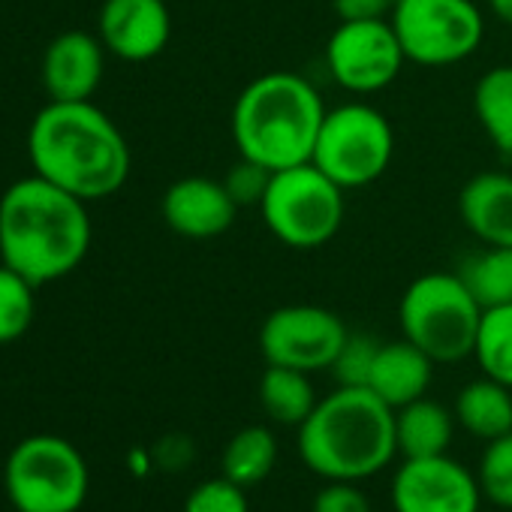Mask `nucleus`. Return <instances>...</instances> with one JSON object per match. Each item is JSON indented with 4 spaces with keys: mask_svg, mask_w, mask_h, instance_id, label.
I'll use <instances>...</instances> for the list:
<instances>
[{
    "mask_svg": "<svg viewBox=\"0 0 512 512\" xmlns=\"http://www.w3.org/2000/svg\"><path fill=\"white\" fill-rule=\"evenodd\" d=\"M91 238L88 202L37 172L0 196V263L34 287L73 275L85 263Z\"/></svg>",
    "mask_w": 512,
    "mask_h": 512,
    "instance_id": "1",
    "label": "nucleus"
},
{
    "mask_svg": "<svg viewBox=\"0 0 512 512\" xmlns=\"http://www.w3.org/2000/svg\"><path fill=\"white\" fill-rule=\"evenodd\" d=\"M28 157L37 175L85 202L115 196L133 166L121 127L91 100H49L31 121Z\"/></svg>",
    "mask_w": 512,
    "mask_h": 512,
    "instance_id": "2",
    "label": "nucleus"
},
{
    "mask_svg": "<svg viewBox=\"0 0 512 512\" xmlns=\"http://www.w3.org/2000/svg\"><path fill=\"white\" fill-rule=\"evenodd\" d=\"M320 91L299 73L275 70L250 79L232 103V142L238 157L272 172L311 163L326 121Z\"/></svg>",
    "mask_w": 512,
    "mask_h": 512,
    "instance_id": "3",
    "label": "nucleus"
},
{
    "mask_svg": "<svg viewBox=\"0 0 512 512\" xmlns=\"http://www.w3.org/2000/svg\"><path fill=\"white\" fill-rule=\"evenodd\" d=\"M299 455L323 479H371L398 455L395 410L368 386H338L299 425Z\"/></svg>",
    "mask_w": 512,
    "mask_h": 512,
    "instance_id": "4",
    "label": "nucleus"
},
{
    "mask_svg": "<svg viewBox=\"0 0 512 512\" xmlns=\"http://www.w3.org/2000/svg\"><path fill=\"white\" fill-rule=\"evenodd\" d=\"M482 305L458 272H428L410 281L398 302L401 338L428 353L437 365H455L473 356Z\"/></svg>",
    "mask_w": 512,
    "mask_h": 512,
    "instance_id": "5",
    "label": "nucleus"
},
{
    "mask_svg": "<svg viewBox=\"0 0 512 512\" xmlns=\"http://www.w3.org/2000/svg\"><path fill=\"white\" fill-rule=\"evenodd\" d=\"M344 187L335 184L317 163H299L272 175L260 205L266 229L293 250H317L329 244L347 214Z\"/></svg>",
    "mask_w": 512,
    "mask_h": 512,
    "instance_id": "6",
    "label": "nucleus"
},
{
    "mask_svg": "<svg viewBox=\"0 0 512 512\" xmlns=\"http://www.w3.org/2000/svg\"><path fill=\"white\" fill-rule=\"evenodd\" d=\"M4 485L19 512H79L91 476L82 452L70 440L34 434L10 452Z\"/></svg>",
    "mask_w": 512,
    "mask_h": 512,
    "instance_id": "7",
    "label": "nucleus"
},
{
    "mask_svg": "<svg viewBox=\"0 0 512 512\" xmlns=\"http://www.w3.org/2000/svg\"><path fill=\"white\" fill-rule=\"evenodd\" d=\"M395 157V130L389 118L368 103H344L326 112L311 163H317L344 190L380 181Z\"/></svg>",
    "mask_w": 512,
    "mask_h": 512,
    "instance_id": "8",
    "label": "nucleus"
},
{
    "mask_svg": "<svg viewBox=\"0 0 512 512\" xmlns=\"http://www.w3.org/2000/svg\"><path fill=\"white\" fill-rule=\"evenodd\" d=\"M407 64L455 67L485 40V19L473 0H395L389 16Z\"/></svg>",
    "mask_w": 512,
    "mask_h": 512,
    "instance_id": "9",
    "label": "nucleus"
},
{
    "mask_svg": "<svg viewBox=\"0 0 512 512\" xmlns=\"http://www.w3.org/2000/svg\"><path fill=\"white\" fill-rule=\"evenodd\" d=\"M350 338L344 320L320 305H284L260 326V353L266 365H284L305 374L329 371Z\"/></svg>",
    "mask_w": 512,
    "mask_h": 512,
    "instance_id": "10",
    "label": "nucleus"
},
{
    "mask_svg": "<svg viewBox=\"0 0 512 512\" xmlns=\"http://www.w3.org/2000/svg\"><path fill=\"white\" fill-rule=\"evenodd\" d=\"M407 64L389 19L338 22L326 43V67L338 88L368 97L389 88Z\"/></svg>",
    "mask_w": 512,
    "mask_h": 512,
    "instance_id": "11",
    "label": "nucleus"
},
{
    "mask_svg": "<svg viewBox=\"0 0 512 512\" xmlns=\"http://www.w3.org/2000/svg\"><path fill=\"white\" fill-rule=\"evenodd\" d=\"M482 488L473 470L443 455L404 458L392 476L395 512H479Z\"/></svg>",
    "mask_w": 512,
    "mask_h": 512,
    "instance_id": "12",
    "label": "nucleus"
},
{
    "mask_svg": "<svg viewBox=\"0 0 512 512\" xmlns=\"http://www.w3.org/2000/svg\"><path fill=\"white\" fill-rule=\"evenodd\" d=\"M97 37L118 61L145 64L166 52L172 40V13L166 0H103Z\"/></svg>",
    "mask_w": 512,
    "mask_h": 512,
    "instance_id": "13",
    "label": "nucleus"
},
{
    "mask_svg": "<svg viewBox=\"0 0 512 512\" xmlns=\"http://www.w3.org/2000/svg\"><path fill=\"white\" fill-rule=\"evenodd\" d=\"M241 208L226 193L223 181L205 175H187L166 187L160 214L172 232L193 241H208L232 229Z\"/></svg>",
    "mask_w": 512,
    "mask_h": 512,
    "instance_id": "14",
    "label": "nucleus"
},
{
    "mask_svg": "<svg viewBox=\"0 0 512 512\" xmlns=\"http://www.w3.org/2000/svg\"><path fill=\"white\" fill-rule=\"evenodd\" d=\"M106 73V46L100 37L88 31H64L58 34L40 64L43 88L58 103L91 100Z\"/></svg>",
    "mask_w": 512,
    "mask_h": 512,
    "instance_id": "15",
    "label": "nucleus"
},
{
    "mask_svg": "<svg viewBox=\"0 0 512 512\" xmlns=\"http://www.w3.org/2000/svg\"><path fill=\"white\" fill-rule=\"evenodd\" d=\"M458 217L482 244L512 247V175L476 172L458 193Z\"/></svg>",
    "mask_w": 512,
    "mask_h": 512,
    "instance_id": "16",
    "label": "nucleus"
},
{
    "mask_svg": "<svg viewBox=\"0 0 512 512\" xmlns=\"http://www.w3.org/2000/svg\"><path fill=\"white\" fill-rule=\"evenodd\" d=\"M434 359L428 353H422L416 344H410L407 338L401 341H389L380 344L371 377H368V389L386 401L392 410L425 398L431 377H434Z\"/></svg>",
    "mask_w": 512,
    "mask_h": 512,
    "instance_id": "17",
    "label": "nucleus"
},
{
    "mask_svg": "<svg viewBox=\"0 0 512 512\" xmlns=\"http://www.w3.org/2000/svg\"><path fill=\"white\" fill-rule=\"evenodd\" d=\"M455 413L431 398H416L395 410V446L401 458L443 455L455 437Z\"/></svg>",
    "mask_w": 512,
    "mask_h": 512,
    "instance_id": "18",
    "label": "nucleus"
},
{
    "mask_svg": "<svg viewBox=\"0 0 512 512\" xmlns=\"http://www.w3.org/2000/svg\"><path fill=\"white\" fill-rule=\"evenodd\" d=\"M452 413L467 434L485 443L497 440L512 431V389L491 377H479L458 392Z\"/></svg>",
    "mask_w": 512,
    "mask_h": 512,
    "instance_id": "19",
    "label": "nucleus"
},
{
    "mask_svg": "<svg viewBox=\"0 0 512 512\" xmlns=\"http://www.w3.org/2000/svg\"><path fill=\"white\" fill-rule=\"evenodd\" d=\"M256 395H260V407L272 422L290 428H299L320 401L311 374L284 365H266Z\"/></svg>",
    "mask_w": 512,
    "mask_h": 512,
    "instance_id": "20",
    "label": "nucleus"
},
{
    "mask_svg": "<svg viewBox=\"0 0 512 512\" xmlns=\"http://www.w3.org/2000/svg\"><path fill=\"white\" fill-rule=\"evenodd\" d=\"M278 464V437L266 425H247L235 431L220 455V470L241 488L260 485Z\"/></svg>",
    "mask_w": 512,
    "mask_h": 512,
    "instance_id": "21",
    "label": "nucleus"
},
{
    "mask_svg": "<svg viewBox=\"0 0 512 512\" xmlns=\"http://www.w3.org/2000/svg\"><path fill=\"white\" fill-rule=\"evenodd\" d=\"M473 115L488 142L512 160V64L491 67L473 85Z\"/></svg>",
    "mask_w": 512,
    "mask_h": 512,
    "instance_id": "22",
    "label": "nucleus"
},
{
    "mask_svg": "<svg viewBox=\"0 0 512 512\" xmlns=\"http://www.w3.org/2000/svg\"><path fill=\"white\" fill-rule=\"evenodd\" d=\"M458 278L467 284L482 311L512 305V247L485 244L461 263Z\"/></svg>",
    "mask_w": 512,
    "mask_h": 512,
    "instance_id": "23",
    "label": "nucleus"
},
{
    "mask_svg": "<svg viewBox=\"0 0 512 512\" xmlns=\"http://www.w3.org/2000/svg\"><path fill=\"white\" fill-rule=\"evenodd\" d=\"M473 359L482 377H491L512 389V305L482 311Z\"/></svg>",
    "mask_w": 512,
    "mask_h": 512,
    "instance_id": "24",
    "label": "nucleus"
},
{
    "mask_svg": "<svg viewBox=\"0 0 512 512\" xmlns=\"http://www.w3.org/2000/svg\"><path fill=\"white\" fill-rule=\"evenodd\" d=\"M37 317V287L0 263V344L19 341Z\"/></svg>",
    "mask_w": 512,
    "mask_h": 512,
    "instance_id": "25",
    "label": "nucleus"
},
{
    "mask_svg": "<svg viewBox=\"0 0 512 512\" xmlns=\"http://www.w3.org/2000/svg\"><path fill=\"white\" fill-rule=\"evenodd\" d=\"M476 479L488 503L500 509H512V431L497 440H488L479 458Z\"/></svg>",
    "mask_w": 512,
    "mask_h": 512,
    "instance_id": "26",
    "label": "nucleus"
},
{
    "mask_svg": "<svg viewBox=\"0 0 512 512\" xmlns=\"http://www.w3.org/2000/svg\"><path fill=\"white\" fill-rule=\"evenodd\" d=\"M272 169L256 163V160H247V157H238L226 175H223V187L226 193L232 196V202L238 208H260L263 199H266V190L272 184Z\"/></svg>",
    "mask_w": 512,
    "mask_h": 512,
    "instance_id": "27",
    "label": "nucleus"
},
{
    "mask_svg": "<svg viewBox=\"0 0 512 512\" xmlns=\"http://www.w3.org/2000/svg\"><path fill=\"white\" fill-rule=\"evenodd\" d=\"M377 350H380V341L371 338V335H353L344 341L335 365L329 368L338 380V386H368V377H371V368H374V359H377Z\"/></svg>",
    "mask_w": 512,
    "mask_h": 512,
    "instance_id": "28",
    "label": "nucleus"
},
{
    "mask_svg": "<svg viewBox=\"0 0 512 512\" xmlns=\"http://www.w3.org/2000/svg\"><path fill=\"white\" fill-rule=\"evenodd\" d=\"M184 512H250V506H247L241 485H235L226 476H217V479L199 482L187 494Z\"/></svg>",
    "mask_w": 512,
    "mask_h": 512,
    "instance_id": "29",
    "label": "nucleus"
},
{
    "mask_svg": "<svg viewBox=\"0 0 512 512\" xmlns=\"http://www.w3.org/2000/svg\"><path fill=\"white\" fill-rule=\"evenodd\" d=\"M311 512H371V500L359 482L326 479V485L314 494Z\"/></svg>",
    "mask_w": 512,
    "mask_h": 512,
    "instance_id": "30",
    "label": "nucleus"
},
{
    "mask_svg": "<svg viewBox=\"0 0 512 512\" xmlns=\"http://www.w3.org/2000/svg\"><path fill=\"white\" fill-rule=\"evenodd\" d=\"M338 22H380L389 19L395 0H332Z\"/></svg>",
    "mask_w": 512,
    "mask_h": 512,
    "instance_id": "31",
    "label": "nucleus"
},
{
    "mask_svg": "<svg viewBox=\"0 0 512 512\" xmlns=\"http://www.w3.org/2000/svg\"><path fill=\"white\" fill-rule=\"evenodd\" d=\"M193 455H196V446H193V440L184 437V434H169V437H163V440L157 443V449H154V458H157L160 467H166V470H184V467L193 461Z\"/></svg>",
    "mask_w": 512,
    "mask_h": 512,
    "instance_id": "32",
    "label": "nucleus"
},
{
    "mask_svg": "<svg viewBox=\"0 0 512 512\" xmlns=\"http://www.w3.org/2000/svg\"><path fill=\"white\" fill-rule=\"evenodd\" d=\"M488 10L497 22L512 28V0H488Z\"/></svg>",
    "mask_w": 512,
    "mask_h": 512,
    "instance_id": "33",
    "label": "nucleus"
},
{
    "mask_svg": "<svg viewBox=\"0 0 512 512\" xmlns=\"http://www.w3.org/2000/svg\"><path fill=\"white\" fill-rule=\"evenodd\" d=\"M130 467H133L139 476H145L148 467H151V455H148L145 449H133V452H130Z\"/></svg>",
    "mask_w": 512,
    "mask_h": 512,
    "instance_id": "34",
    "label": "nucleus"
}]
</instances>
